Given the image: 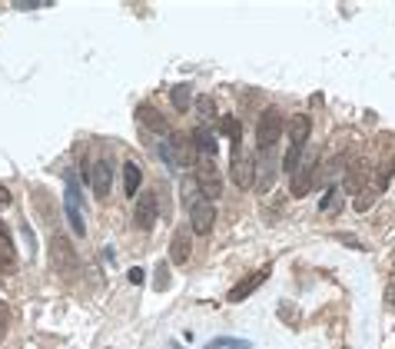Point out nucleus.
<instances>
[{
    "mask_svg": "<svg viewBox=\"0 0 395 349\" xmlns=\"http://www.w3.org/2000/svg\"><path fill=\"white\" fill-rule=\"evenodd\" d=\"M183 203H190V230L200 233V236H210L212 226H216V206H212V200H206L200 190L183 183Z\"/></svg>",
    "mask_w": 395,
    "mask_h": 349,
    "instance_id": "1",
    "label": "nucleus"
},
{
    "mask_svg": "<svg viewBox=\"0 0 395 349\" xmlns=\"http://www.w3.org/2000/svg\"><path fill=\"white\" fill-rule=\"evenodd\" d=\"M50 266H53L60 276H73V273H77V250H73V243H70L63 233H53V236H50Z\"/></svg>",
    "mask_w": 395,
    "mask_h": 349,
    "instance_id": "2",
    "label": "nucleus"
},
{
    "mask_svg": "<svg viewBox=\"0 0 395 349\" xmlns=\"http://www.w3.org/2000/svg\"><path fill=\"white\" fill-rule=\"evenodd\" d=\"M193 183L200 186V193L206 196V200H216V196L222 193V176H220V170H216V163H212V160H200V156H196Z\"/></svg>",
    "mask_w": 395,
    "mask_h": 349,
    "instance_id": "3",
    "label": "nucleus"
},
{
    "mask_svg": "<svg viewBox=\"0 0 395 349\" xmlns=\"http://www.w3.org/2000/svg\"><path fill=\"white\" fill-rule=\"evenodd\" d=\"M282 130H286V120H282V113L276 107H270L266 113L260 116V126H256V143H260V150H272Z\"/></svg>",
    "mask_w": 395,
    "mask_h": 349,
    "instance_id": "4",
    "label": "nucleus"
},
{
    "mask_svg": "<svg viewBox=\"0 0 395 349\" xmlns=\"http://www.w3.org/2000/svg\"><path fill=\"white\" fill-rule=\"evenodd\" d=\"M232 183L240 186V190H250L256 183V156L246 153L242 143H232Z\"/></svg>",
    "mask_w": 395,
    "mask_h": 349,
    "instance_id": "5",
    "label": "nucleus"
},
{
    "mask_svg": "<svg viewBox=\"0 0 395 349\" xmlns=\"http://www.w3.org/2000/svg\"><path fill=\"white\" fill-rule=\"evenodd\" d=\"M80 190H77V180L73 176H67V193H63V213H67L70 226H73V233H87V220H83V210H80Z\"/></svg>",
    "mask_w": 395,
    "mask_h": 349,
    "instance_id": "6",
    "label": "nucleus"
},
{
    "mask_svg": "<svg viewBox=\"0 0 395 349\" xmlns=\"http://www.w3.org/2000/svg\"><path fill=\"white\" fill-rule=\"evenodd\" d=\"M369 180H372V166H369V160H362V156H356L352 163L346 166V193H362L369 186Z\"/></svg>",
    "mask_w": 395,
    "mask_h": 349,
    "instance_id": "7",
    "label": "nucleus"
},
{
    "mask_svg": "<svg viewBox=\"0 0 395 349\" xmlns=\"http://www.w3.org/2000/svg\"><path fill=\"white\" fill-rule=\"evenodd\" d=\"M276 170H279V163H276V153L272 150H262L260 156H256V190L260 193H266L272 183H276Z\"/></svg>",
    "mask_w": 395,
    "mask_h": 349,
    "instance_id": "8",
    "label": "nucleus"
},
{
    "mask_svg": "<svg viewBox=\"0 0 395 349\" xmlns=\"http://www.w3.org/2000/svg\"><path fill=\"white\" fill-rule=\"evenodd\" d=\"M156 213H160V206H156V196L153 193H140L133 206V223L140 230H153L156 226Z\"/></svg>",
    "mask_w": 395,
    "mask_h": 349,
    "instance_id": "9",
    "label": "nucleus"
},
{
    "mask_svg": "<svg viewBox=\"0 0 395 349\" xmlns=\"http://www.w3.org/2000/svg\"><path fill=\"white\" fill-rule=\"evenodd\" d=\"M286 136H289V146H296V150H306L309 136H312V120H309L306 113H296L286 123Z\"/></svg>",
    "mask_w": 395,
    "mask_h": 349,
    "instance_id": "10",
    "label": "nucleus"
},
{
    "mask_svg": "<svg viewBox=\"0 0 395 349\" xmlns=\"http://www.w3.org/2000/svg\"><path fill=\"white\" fill-rule=\"evenodd\" d=\"M136 123L143 126V130H153V133H160V136L170 133V123H166V116L160 113L156 107H150V103H140V107H136Z\"/></svg>",
    "mask_w": 395,
    "mask_h": 349,
    "instance_id": "11",
    "label": "nucleus"
},
{
    "mask_svg": "<svg viewBox=\"0 0 395 349\" xmlns=\"http://www.w3.org/2000/svg\"><path fill=\"white\" fill-rule=\"evenodd\" d=\"M90 186H93V196H97V200L110 196L113 176H110V163H106V160H97V163L90 166Z\"/></svg>",
    "mask_w": 395,
    "mask_h": 349,
    "instance_id": "12",
    "label": "nucleus"
},
{
    "mask_svg": "<svg viewBox=\"0 0 395 349\" xmlns=\"http://www.w3.org/2000/svg\"><path fill=\"white\" fill-rule=\"evenodd\" d=\"M312 176H316V156H306V160L299 163V170L292 173V196H296V200L312 190Z\"/></svg>",
    "mask_w": 395,
    "mask_h": 349,
    "instance_id": "13",
    "label": "nucleus"
},
{
    "mask_svg": "<svg viewBox=\"0 0 395 349\" xmlns=\"http://www.w3.org/2000/svg\"><path fill=\"white\" fill-rule=\"evenodd\" d=\"M193 150L200 160H212L216 156V133H212L210 123H200L193 130Z\"/></svg>",
    "mask_w": 395,
    "mask_h": 349,
    "instance_id": "14",
    "label": "nucleus"
},
{
    "mask_svg": "<svg viewBox=\"0 0 395 349\" xmlns=\"http://www.w3.org/2000/svg\"><path fill=\"white\" fill-rule=\"evenodd\" d=\"M193 256V240L186 230H176L173 240H170V263L173 266H186V260Z\"/></svg>",
    "mask_w": 395,
    "mask_h": 349,
    "instance_id": "15",
    "label": "nucleus"
},
{
    "mask_svg": "<svg viewBox=\"0 0 395 349\" xmlns=\"http://www.w3.org/2000/svg\"><path fill=\"white\" fill-rule=\"evenodd\" d=\"M266 276H270V270H260V273H252V276H246L240 286H232L226 300H230V303H240V300H246V296H252V293L260 290V283H266Z\"/></svg>",
    "mask_w": 395,
    "mask_h": 349,
    "instance_id": "16",
    "label": "nucleus"
},
{
    "mask_svg": "<svg viewBox=\"0 0 395 349\" xmlns=\"http://www.w3.org/2000/svg\"><path fill=\"white\" fill-rule=\"evenodd\" d=\"M123 186H126V193H130V196L143 186V170H140L133 160H126V163H123Z\"/></svg>",
    "mask_w": 395,
    "mask_h": 349,
    "instance_id": "17",
    "label": "nucleus"
},
{
    "mask_svg": "<svg viewBox=\"0 0 395 349\" xmlns=\"http://www.w3.org/2000/svg\"><path fill=\"white\" fill-rule=\"evenodd\" d=\"M170 100H173L176 110H190L193 107V87H190V84H176V87L170 90Z\"/></svg>",
    "mask_w": 395,
    "mask_h": 349,
    "instance_id": "18",
    "label": "nucleus"
},
{
    "mask_svg": "<svg viewBox=\"0 0 395 349\" xmlns=\"http://www.w3.org/2000/svg\"><path fill=\"white\" fill-rule=\"evenodd\" d=\"M220 130H222L226 136H230L232 143H242V126H240V120H236L232 113H226V116L220 120Z\"/></svg>",
    "mask_w": 395,
    "mask_h": 349,
    "instance_id": "19",
    "label": "nucleus"
},
{
    "mask_svg": "<svg viewBox=\"0 0 395 349\" xmlns=\"http://www.w3.org/2000/svg\"><path fill=\"white\" fill-rule=\"evenodd\" d=\"M379 200V190H372V186H366L362 193H356V210L359 213H366V210H372V203Z\"/></svg>",
    "mask_w": 395,
    "mask_h": 349,
    "instance_id": "20",
    "label": "nucleus"
},
{
    "mask_svg": "<svg viewBox=\"0 0 395 349\" xmlns=\"http://www.w3.org/2000/svg\"><path fill=\"white\" fill-rule=\"evenodd\" d=\"M250 340H232V336H222V340H212L206 349H250Z\"/></svg>",
    "mask_w": 395,
    "mask_h": 349,
    "instance_id": "21",
    "label": "nucleus"
},
{
    "mask_svg": "<svg viewBox=\"0 0 395 349\" xmlns=\"http://www.w3.org/2000/svg\"><path fill=\"white\" fill-rule=\"evenodd\" d=\"M302 153H306V150H296V146H289V150H286V160H282V166H286V173H296L299 170V163H302Z\"/></svg>",
    "mask_w": 395,
    "mask_h": 349,
    "instance_id": "22",
    "label": "nucleus"
},
{
    "mask_svg": "<svg viewBox=\"0 0 395 349\" xmlns=\"http://www.w3.org/2000/svg\"><path fill=\"white\" fill-rule=\"evenodd\" d=\"M336 200H339V186H332V190H329V193L322 196L319 210H322V213H332V210H336Z\"/></svg>",
    "mask_w": 395,
    "mask_h": 349,
    "instance_id": "23",
    "label": "nucleus"
},
{
    "mask_svg": "<svg viewBox=\"0 0 395 349\" xmlns=\"http://www.w3.org/2000/svg\"><path fill=\"white\" fill-rule=\"evenodd\" d=\"M7 330H10V306L0 300V340L7 336Z\"/></svg>",
    "mask_w": 395,
    "mask_h": 349,
    "instance_id": "24",
    "label": "nucleus"
},
{
    "mask_svg": "<svg viewBox=\"0 0 395 349\" xmlns=\"http://www.w3.org/2000/svg\"><path fill=\"white\" fill-rule=\"evenodd\" d=\"M196 110H200L202 120H210L212 113H216V107H212V100L210 97H200V103H196Z\"/></svg>",
    "mask_w": 395,
    "mask_h": 349,
    "instance_id": "25",
    "label": "nucleus"
},
{
    "mask_svg": "<svg viewBox=\"0 0 395 349\" xmlns=\"http://www.w3.org/2000/svg\"><path fill=\"white\" fill-rule=\"evenodd\" d=\"M156 290H170V273H166V266L156 270Z\"/></svg>",
    "mask_w": 395,
    "mask_h": 349,
    "instance_id": "26",
    "label": "nucleus"
},
{
    "mask_svg": "<svg viewBox=\"0 0 395 349\" xmlns=\"http://www.w3.org/2000/svg\"><path fill=\"white\" fill-rule=\"evenodd\" d=\"M14 203V196H10V190L4 183H0V210H7V206Z\"/></svg>",
    "mask_w": 395,
    "mask_h": 349,
    "instance_id": "27",
    "label": "nucleus"
},
{
    "mask_svg": "<svg viewBox=\"0 0 395 349\" xmlns=\"http://www.w3.org/2000/svg\"><path fill=\"white\" fill-rule=\"evenodd\" d=\"M126 280H130V283H143V270H140V266H133V270L126 273Z\"/></svg>",
    "mask_w": 395,
    "mask_h": 349,
    "instance_id": "28",
    "label": "nucleus"
},
{
    "mask_svg": "<svg viewBox=\"0 0 395 349\" xmlns=\"http://www.w3.org/2000/svg\"><path fill=\"white\" fill-rule=\"evenodd\" d=\"M389 303H392V306H395V283H392V286H389Z\"/></svg>",
    "mask_w": 395,
    "mask_h": 349,
    "instance_id": "29",
    "label": "nucleus"
},
{
    "mask_svg": "<svg viewBox=\"0 0 395 349\" xmlns=\"http://www.w3.org/2000/svg\"><path fill=\"white\" fill-rule=\"evenodd\" d=\"M166 349H180V346H176V343H170V346H166Z\"/></svg>",
    "mask_w": 395,
    "mask_h": 349,
    "instance_id": "30",
    "label": "nucleus"
}]
</instances>
